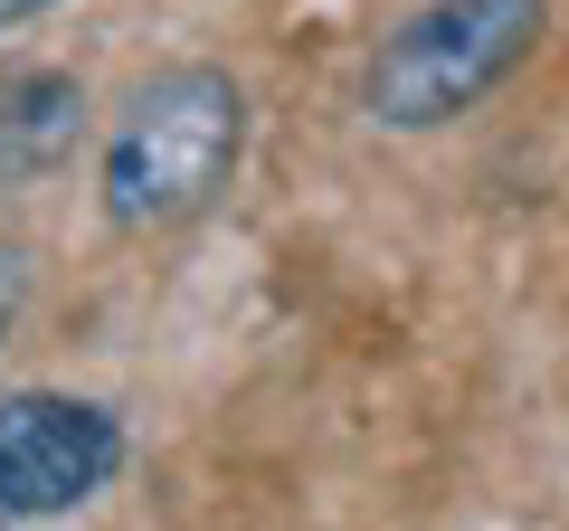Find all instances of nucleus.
I'll return each mask as SVG.
<instances>
[{
    "label": "nucleus",
    "mask_w": 569,
    "mask_h": 531,
    "mask_svg": "<svg viewBox=\"0 0 569 531\" xmlns=\"http://www.w3.org/2000/svg\"><path fill=\"white\" fill-rule=\"evenodd\" d=\"M238 152H247L238 77H219V67H162L152 86H133V104H123L114 133H104V162H96L104 219L133 228V238L200 219L228 190Z\"/></svg>",
    "instance_id": "1"
},
{
    "label": "nucleus",
    "mask_w": 569,
    "mask_h": 531,
    "mask_svg": "<svg viewBox=\"0 0 569 531\" xmlns=\"http://www.w3.org/2000/svg\"><path fill=\"white\" fill-rule=\"evenodd\" d=\"M0 162H48L77 133V86L67 77H10L0 86Z\"/></svg>",
    "instance_id": "4"
},
{
    "label": "nucleus",
    "mask_w": 569,
    "mask_h": 531,
    "mask_svg": "<svg viewBox=\"0 0 569 531\" xmlns=\"http://www.w3.org/2000/svg\"><path fill=\"white\" fill-rule=\"evenodd\" d=\"M10 304H20V257H0V332H10Z\"/></svg>",
    "instance_id": "5"
},
{
    "label": "nucleus",
    "mask_w": 569,
    "mask_h": 531,
    "mask_svg": "<svg viewBox=\"0 0 569 531\" xmlns=\"http://www.w3.org/2000/svg\"><path fill=\"white\" fill-rule=\"evenodd\" d=\"M48 0H0V29H20V20H39Z\"/></svg>",
    "instance_id": "6"
},
{
    "label": "nucleus",
    "mask_w": 569,
    "mask_h": 531,
    "mask_svg": "<svg viewBox=\"0 0 569 531\" xmlns=\"http://www.w3.org/2000/svg\"><path fill=\"white\" fill-rule=\"evenodd\" d=\"M541 29H550V0H427L370 48L361 104L389 133H437V123L475 114L541 48Z\"/></svg>",
    "instance_id": "2"
},
{
    "label": "nucleus",
    "mask_w": 569,
    "mask_h": 531,
    "mask_svg": "<svg viewBox=\"0 0 569 531\" xmlns=\"http://www.w3.org/2000/svg\"><path fill=\"white\" fill-rule=\"evenodd\" d=\"M123 465V437L96 399H58V389H20L0 399V512H77L104 474Z\"/></svg>",
    "instance_id": "3"
}]
</instances>
